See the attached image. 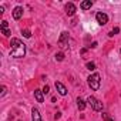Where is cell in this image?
<instances>
[{"label":"cell","mask_w":121,"mask_h":121,"mask_svg":"<svg viewBox=\"0 0 121 121\" xmlns=\"http://www.w3.org/2000/svg\"><path fill=\"white\" fill-rule=\"evenodd\" d=\"M10 46H12V50H10V56H12V57H14V58L24 57V54H26V44H24L22 40H19V39H12Z\"/></svg>","instance_id":"cell-1"},{"label":"cell","mask_w":121,"mask_h":121,"mask_svg":"<svg viewBox=\"0 0 121 121\" xmlns=\"http://www.w3.org/2000/svg\"><path fill=\"white\" fill-rule=\"evenodd\" d=\"M87 83H88V86H90L91 90L97 91V90L100 88V84H101V77H100V74H98V73L91 74V76L87 78Z\"/></svg>","instance_id":"cell-2"},{"label":"cell","mask_w":121,"mask_h":121,"mask_svg":"<svg viewBox=\"0 0 121 121\" xmlns=\"http://www.w3.org/2000/svg\"><path fill=\"white\" fill-rule=\"evenodd\" d=\"M87 103L91 105V108H93L94 111H101V110H103V103H101L100 100H97L95 97H93V95H90V97L87 98Z\"/></svg>","instance_id":"cell-3"},{"label":"cell","mask_w":121,"mask_h":121,"mask_svg":"<svg viewBox=\"0 0 121 121\" xmlns=\"http://www.w3.org/2000/svg\"><path fill=\"white\" fill-rule=\"evenodd\" d=\"M58 47L61 50H66L69 48V33L67 31H63L60 34V39H58Z\"/></svg>","instance_id":"cell-4"},{"label":"cell","mask_w":121,"mask_h":121,"mask_svg":"<svg viewBox=\"0 0 121 121\" xmlns=\"http://www.w3.org/2000/svg\"><path fill=\"white\" fill-rule=\"evenodd\" d=\"M95 20H97V23L100 24V26H104V24H107L108 23V16L105 14V13H97L95 14Z\"/></svg>","instance_id":"cell-5"},{"label":"cell","mask_w":121,"mask_h":121,"mask_svg":"<svg viewBox=\"0 0 121 121\" xmlns=\"http://www.w3.org/2000/svg\"><path fill=\"white\" fill-rule=\"evenodd\" d=\"M56 88H57V91H58V94L60 95H67V88H66V86L63 84V83H60V81H56Z\"/></svg>","instance_id":"cell-6"},{"label":"cell","mask_w":121,"mask_h":121,"mask_svg":"<svg viewBox=\"0 0 121 121\" xmlns=\"http://www.w3.org/2000/svg\"><path fill=\"white\" fill-rule=\"evenodd\" d=\"M64 10H66L67 16H74V13L77 12V9H76L74 3H67V4L64 6Z\"/></svg>","instance_id":"cell-7"},{"label":"cell","mask_w":121,"mask_h":121,"mask_svg":"<svg viewBox=\"0 0 121 121\" xmlns=\"http://www.w3.org/2000/svg\"><path fill=\"white\" fill-rule=\"evenodd\" d=\"M22 17H23V7H20V6L14 7V10H13V19L14 20H20Z\"/></svg>","instance_id":"cell-8"},{"label":"cell","mask_w":121,"mask_h":121,"mask_svg":"<svg viewBox=\"0 0 121 121\" xmlns=\"http://www.w3.org/2000/svg\"><path fill=\"white\" fill-rule=\"evenodd\" d=\"M43 94H44V93H43V90H39V88H36V90H34V98H36L39 103H43V101H44Z\"/></svg>","instance_id":"cell-9"},{"label":"cell","mask_w":121,"mask_h":121,"mask_svg":"<svg viewBox=\"0 0 121 121\" xmlns=\"http://www.w3.org/2000/svg\"><path fill=\"white\" fill-rule=\"evenodd\" d=\"M31 121H41V115H40V111L37 108L31 110Z\"/></svg>","instance_id":"cell-10"},{"label":"cell","mask_w":121,"mask_h":121,"mask_svg":"<svg viewBox=\"0 0 121 121\" xmlns=\"http://www.w3.org/2000/svg\"><path fill=\"white\" fill-rule=\"evenodd\" d=\"M91 6H93L91 0H84V2H81V4H80V9L81 10H88V9H91Z\"/></svg>","instance_id":"cell-11"},{"label":"cell","mask_w":121,"mask_h":121,"mask_svg":"<svg viewBox=\"0 0 121 121\" xmlns=\"http://www.w3.org/2000/svg\"><path fill=\"white\" fill-rule=\"evenodd\" d=\"M77 107H78L80 111H83V110L86 108V101L81 100V98H77Z\"/></svg>","instance_id":"cell-12"},{"label":"cell","mask_w":121,"mask_h":121,"mask_svg":"<svg viewBox=\"0 0 121 121\" xmlns=\"http://www.w3.org/2000/svg\"><path fill=\"white\" fill-rule=\"evenodd\" d=\"M0 31H2V34H3L4 37H10V34H12V31H10L9 29H0Z\"/></svg>","instance_id":"cell-13"},{"label":"cell","mask_w":121,"mask_h":121,"mask_svg":"<svg viewBox=\"0 0 121 121\" xmlns=\"http://www.w3.org/2000/svg\"><path fill=\"white\" fill-rule=\"evenodd\" d=\"M86 67H87V70H90V71H93V70H95V64H94L93 61H90V63H87V64H86Z\"/></svg>","instance_id":"cell-14"},{"label":"cell","mask_w":121,"mask_h":121,"mask_svg":"<svg viewBox=\"0 0 121 121\" xmlns=\"http://www.w3.org/2000/svg\"><path fill=\"white\" fill-rule=\"evenodd\" d=\"M56 60L57 61H63L64 60V53H57L56 54Z\"/></svg>","instance_id":"cell-15"},{"label":"cell","mask_w":121,"mask_h":121,"mask_svg":"<svg viewBox=\"0 0 121 121\" xmlns=\"http://www.w3.org/2000/svg\"><path fill=\"white\" fill-rule=\"evenodd\" d=\"M101 117H103V120H104V121H114V118H111V117H110L108 114H105V112H103V114H101Z\"/></svg>","instance_id":"cell-16"},{"label":"cell","mask_w":121,"mask_h":121,"mask_svg":"<svg viewBox=\"0 0 121 121\" xmlns=\"http://www.w3.org/2000/svg\"><path fill=\"white\" fill-rule=\"evenodd\" d=\"M117 33H120V29H118V27H114V29H112V31H110V33H108V36H110V37H112V36H114V34H117Z\"/></svg>","instance_id":"cell-17"},{"label":"cell","mask_w":121,"mask_h":121,"mask_svg":"<svg viewBox=\"0 0 121 121\" xmlns=\"http://www.w3.org/2000/svg\"><path fill=\"white\" fill-rule=\"evenodd\" d=\"M22 34H23V36H24L26 39H29V37L31 36V33H30V30H27V29H26V30H23V31H22Z\"/></svg>","instance_id":"cell-18"},{"label":"cell","mask_w":121,"mask_h":121,"mask_svg":"<svg viewBox=\"0 0 121 121\" xmlns=\"http://www.w3.org/2000/svg\"><path fill=\"white\" fill-rule=\"evenodd\" d=\"M7 26H9V23H7L6 20H3L2 23H0V29H9Z\"/></svg>","instance_id":"cell-19"},{"label":"cell","mask_w":121,"mask_h":121,"mask_svg":"<svg viewBox=\"0 0 121 121\" xmlns=\"http://www.w3.org/2000/svg\"><path fill=\"white\" fill-rule=\"evenodd\" d=\"M6 91H7V88H6V86H2V93H0V97H3V95L6 94Z\"/></svg>","instance_id":"cell-20"},{"label":"cell","mask_w":121,"mask_h":121,"mask_svg":"<svg viewBox=\"0 0 121 121\" xmlns=\"http://www.w3.org/2000/svg\"><path fill=\"white\" fill-rule=\"evenodd\" d=\"M43 93H44V94H48V93H50V87H48V86H44Z\"/></svg>","instance_id":"cell-21"},{"label":"cell","mask_w":121,"mask_h":121,"mask_svg":"<svg viewBox=\"0 0 121 121\" xmlns=\"http://www.w3.org/2000/svg\"><path fill=\"white\" fill-rule=\"evenodd\" d=\"M60 117H61V112H57V114H56V115H54V118H56V120H58V118H60Z\"/></svg>","instance_id":"cell-22"},{"label":"cell","mask_w":121,"mask_h":121,"mask_svg":"<svg viewBox=\"0 0 121 121\" xmlns=\"http://www.w3.org/2000/svg\"><path fill=\"white\" fill-rule=\"evenodd\" d=\"M95 47H97V41H94V43L91 44V48H95Z\"/></svg>","instance_id":"cell-23"},{"label":"cell","mask_w":121,"mask_h":121,"mask_svg":"<svg viewBox=\"0 0 121 121\" xmlns=\"http://www.w3.org/2000/svg\"><path fill=\"white\" fill-rule=\"evenodd\" d=\"M80 53H81V54H86V53H87V50H86V48H81V51H80Z\"/></svg>","instance_id":"cell-24"},{"label":"cell","mask_w":121,"mask_h":121,"mask_svg":"<svg viewBox=\"0 0 121 121\" xmlns=\"http://www.w3.org/2000/svg\"><path fill=\"white\" fill-rule=\"evenodd\" d=\"M120 51H121V48H120Z\"/></svg>","instance_id":"cell-25"}]
</instances>
